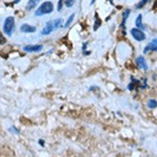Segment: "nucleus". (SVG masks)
I'll use <instances>...</instances> for the list:
<instances>
[{"label":"nucleus","mask_w":157,"mask_h":157,"mask_svg":"<svg viewBox=\"0 0 157 157\" xmlns=\"http://www.w3.org/2000/svg\"><path fill=\"white\" fill-rule=\"evenodd\" d=\"M53 11V5L50 1H46V2H44L42 5H40V7L37 9V12H36V16H42V15H45V14H49Z\"/></svg>","instance_id":"1"},{"label":"nucleus","mask_w":157,"mask_h":157,"mask_svg":"<svg viewBox=\"0 0 157 157\" xmlns=\"http://www.w3.org/2000/svg\"><path fill=\"white\" fill-rule=\"evenodd\" d=\"M129 13H130V9H127V11H125V13L122 14V28H124V34H125V23H126V20H127L128 16H129Z\"/></svg>","instance_id":"10"},{"label":"nucleus","mask_w":157,"mask_h":157,"mask_svg":"<svg viewBox=\"0 0 157 157\" xmlns=\"http://www.w3.org/2000/svg\"><path fill=\"white\" fill-rule=\"evenodd\" d=\"M148 1H149V0H141L140 2H139L138 4L136 5V9H141V7H143V5L145 4V3L148 2Z\"/></svg>","instance_id":"17"},{"label":"nucleus","mask_w":157,"mask_h":157,"mask_svg":"<svg viewBox=\"0 0 157 157\" xmlns=\"http://www.w3.org/2000/svg\"><path fill=\"white\" fill-rule=\"evenodd\" d=\"M61 22H62V20H61V19H57V20L53 21V26H55V28H58L59 26L61 25Z\"/></svg>","instance_id":"16"},{"label":"nucleus","mask_w":157,"mask_h":157,"mask_svg":"<svg viewBox=\"0 0 157 157\" xmlns=\"http://www.w3.org/2000/svg\"><path fill=\"white\" fill-rule=\"evenodd\" d=\"M136 26L138 28H140V30H143V28H145V26L143 25V22H141V15H138V17L136 18Z\"/></svg>","instance_id":"11"},{"label":"nucleus","mask_w":157,"mask_h":157,"mask_svg":"<svg viewBox=\"0 0 157 157\" xmlns=\"http://www.w3.org/2000/svg\"><path fill=\"white\" fill-rule=\"evenodd\" d=\"M74 1H76V0H64V3L67 7H71L72 5H73Z\"/></svg>","instance_id":"15"},{"label":"nucleus","mask_w":157,"mask_h":157,"mask_svg":"<svg viewBox=\"0 0 157 157\" xmlns=\"http://www.w3.org/2000/svg\"><path fill=\"white\" fill-rule=\"evenodd\" d=\"M110 1H111V2H113V0H110Z\"/></svg>","instance_id":"18"},{"label":"nucleus","mask_w":157,"mask_h":157,"mask_svg":"<svg viewBox=\"0 0 157 157\" xmlns=\"http://www.w3.org/2000/svg\"><path fill=\"white\" fill-rule=\"evenodd\" d=\"M23 49L27 53H38L43 49V46L42 45H26L23 47Z\"/></svg>","instance_id":"5"},{"label":"nucleus","mask_w":157,"mask_h":157,"mask_svg":"<svg viewBox=\"0 0 157 157\" xmlns=\"http://www.w3.org/2000/svg\"><path fill=\"white\" fill-rule=\"evenodd\" d=\"M148 106H149V108H155V107H157V102L155 99H149Z\"/></svg>","instance_id":"13"},{"label":"nucleus","mask_w":157,"mask_h":157,"mask_svg":"<svg viewBox=\"0 0 157 157\" xmlns=\"http://www.w3.org/2000/svg\"><path fill=\"white\" fill-rule=\"evenodd\" d=\"M20 30L22 32H36V27L35 26H32L30 24H22L20 26Z\"/></svg>","instance_id":"6"},{"label":"nucleus","mask_w":157,"mask_h":157,"mask_svg":"<svg viewBox=\"0 0 157 157\" xmlns=\"http://www.w3.org/2000/svg\"><path fill=\"white\" fill-rule=\"evenodd\" d=\"M73 18H74V14H71V16L68 18V20H67V22L65 23V25H64V27H68V26L70 25V23L72 22V20H73Z\"/></svg>","instance_id":"14"},{"label":"nucleus","mask_w":157,"mask_h":157,"mask_svg":"<svg viewBox=\"0 0 157 157\" xmlns=\"http://www.w3.org/2000/svg\"><path fill=\"white\" fill-rule=\"evenodd\" d=\"M136 63L140 68H143V69H145V70L148 69V65H147V63H145L143 57H138V58L136 59Z\"/></svg>","instance_id":"8"},{"label":"nucleus","mask_w":157,"mask_h":157,"mask_svg":"<svg viewBox=\"0 0 157 157\" xmlns=\"http://www.w3.org/2000/svg\"><path fill=\"white\" fill-rule=\"evenodd\" d=\"M15 27V19L14 17L9 16L4 20V24H3V32L6 34L7 36H12V32Z\"/></svg>","instance_id":"2"},{"label":"nucleus","mask_w":157,"mask_h":157,"mask_svg":"<svg viewBox=\"0 0 157 157\" xmlns=\"http://www.w3.org/2000/svg\"><path fill=\"white\" fill-rule=\"evenodd\" d=\"M149 50H156L157 51V39H154L148 46H145V48L143 49V53H147Z\"/></svg>","instance_id":"7"},{"label":"nucleus","mask_w":157,"mask_h":157,"mask_svg":"<svg viewBox=\"0 0 157 157\" xmlns=\"http://www.w3.org/2000/svg\"><path fill=\"white\" fill-rule=\"evenodd\" d=\"M131 35L133 36V38L137 41H143L145 39V35L143 34V30H140V28H132L131 30Z\"/></svg>","instance_id":"3"},{"label":"nucleus","mask_w":157,"mask_h":157,"mask_svg":"<svg viewBox=\"0 0 157 157\" xmlns=\"http://www.w3.org/2000/svg\"><path fill=\"white\" fill-rule=\"evenodd\" d=\"M39 1H40V0H30V1H28L27 6H26V9H27V11L32 9L34 7L36 6V5L38 4V3H39Z\"/></svg>","instance_id":"9"},{"label":"nucleus","mask_w":157,"mask_h":157,"mask_svg":"<svg viewBox=\"0 0 157 157\" xmlns=\"http://www.w3.org/2000/svg\"><path fill=\"white\" fill-rule=\"evenodd\" d=\"M55 30V26H53V21H48L46 23V25L44 26V28L42 30V32H41V34L42 35H49L53 30Z\"/></svg>","instance_id":"4"},{"label":"nucleus","mask_w":157,"mask_h":157,"mask_svg":"<svg viewBox=\"0 0 157 157\" xmlns=\"http://www.w3.org/2000/svg\"><path fill=\"white\" fill-rule=\"evenodd\" d=\"M99 25H101V19L99 18L97 15H95V23H94V25H93V30H97V28L99 27Z\"/></svg>","instance_id":"12"}]
</instances>
